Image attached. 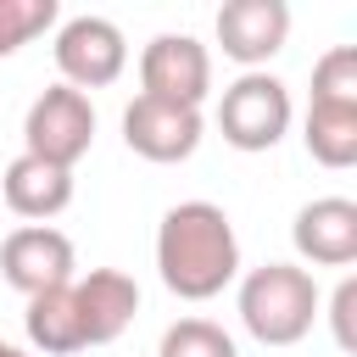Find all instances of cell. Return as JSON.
I'll list each match as a JSON object with an SVG mask.
<instances>
[{
  "label": "cell",
  "mask_w": 357,
  "mask_h": 357,
  "mask_svg": "<svg viewBox=\"0 0 357 357\" xmlns=\"http://www.w3.org/2000/svg\"><path fill=\"white\" fill-rule=\"evenodd\" d=\"M156 268L162 284L184 301H212L240 273V240L223 206L212 201H178L167 206L156 229Z\"/></svg>",
  "instance_id": "cell-1"
},
{
  "label": "cell",
  "mask_w": 357,
  "mask_h": 357,
  "mask_svg": "<svg viewBox=\"0 0 357 357\" xmlns=\"http://www.w3.org/2000/svg\"><path fill=\"white\" fill-rule=\"evenodd\" d=\"M318 318V284L296 262H262L240 284V324L262 346H296Z\"/></svg>",
  "instance_id": "cell-2"
},
{
  "label": "cell",
  "mask_w": 357,
  "mask_h": 357,
  "mask_svg": "<svg viewBox=\"0 0 357 357\" xmlns=\"http://www.w3.org/2000/svg\"><path fill=\"white\" fill-rule=\"evenodd\" d=\"M89 145H95V106H89V95H78L73 84H50L28 106V117H22V151L73 173V162L89 156Z\"/></svg>",
  "instance_id": "cell-3"
},
{
  "label": "cell",
  "mask_w": 357,
  "mask_h": 357,
  "mask_svg": "<svg viewBox=\"0 0 357 357\" xmlns=\"http://www.w3.org/2000/svg\"><path fill=\"white\" fill-rule=\"evenodd\" d=\"M218 128L234 151H273L290 128V89L273 73H240L218 100Z\"/></svg>",
  "instance_id": "cell-4"
},
{
  "label": "cell",
  "mask_w": 357,
  "mask_h": 357,
  "mask_svg": "<svg viewBox=\"0 0 357 357\" xmlns=\"http://www.w3.org/2000/svg\"><path fill=\"white\" fill-rule=\"evenodd\" d=\"M56 67H61V84H73L78 95L123 78V67H128L123 28H117L112 17H95V11L67 17L61 33H56Z\"/></svg>",
  "instance_id": "cell-5"
},
{
  "label": "cell",
  "mask_w": 357,
  "mask_h": 357,
  "mask_svg": "<svg viewBox=\"0 0 357 357\" xmlns=\"http://www.w3.org/2000/svg\"><path fill=\"white\" fill-rule=\"evenodd\" d=\"M139 84H145L139 95H151V100H173V106L201 112V100L212 89V56L190 33H156L139 56Z\"/></svg>",
  "instance_id": "cell-6"
},
{
  "label": "cell",
  "mask_w": 357,
  "mask_h": 357,
  "mask_svg": "<svg viewBox=\"0 0 357 357\" xmlns=\"http://www.w3.org/2000/svg\"><path fill=\"white\" fill-rule=\"evenodd\" d=\"M73 268H78L73 262V240L61 229H50V223H22L0 245V273L22 296H45V290L73 284Z\"/></svg>",
  "instance_id": "cell-7"
},
{
  "label": "cell",
  "mask_w": 357,
  "mask_h": 357,
  "mask_svg": "<svg viewBox=\"0 0 357 357\" xmlns=\"http://www.w3.org/2000/svg\"><path fill=\"white\" fill-rule=\"evenodd\" d=\"M123 139L134 156L145 162H184L201 145V112L195 106H173V100H151L134 95L123 112Z\"/></svg>",
  "instance_id": "cell-8"
},
{
  "label": "cell",
  "mask_w": 357,
  "mask_h": 357,
  "mask_svg": "<svg viewBox=\"0 0 357 357\" xmlns=\"http://www.w3.org/2000/svg\"><path fill=\"white\" fill-rule=\"evenodd\" d=\"M290 39V6L284 0H229L218 11V45L240 67H262Z\"/></svg>",
  "instance_id": "cell-9"
},
{
  "label": "cell",
  "mask_w": 357,
  "mask_h": 357,
  "mask_svg": "<svg viewBox=\"0 0 357 357\" xmlns=\"http://www.w3.org/2000/svg\"><path fill=\"white\" fill-rule=\"evenodd\" d=\"M296 251L318 268H346L357 262V201L346 195H318L296 212V229H290Z\"/></svg>",
  "instance_id": "cell-10"
},
{
  "label": "cell",
  "mask_w": 357,
  "mask_h": 357,
  "mask_svg": "<svg viewBox=\"0 0 357 357\" xmlns=\"http://www.w3.org/2000/svg\"><path fill=\"white\" fill-rule=\"evenodd\" d=\"M73 301H78V318H84V340L106 346L134 324L139 284L128 273H117V268H89L84 279H73Z\"/></svg>",
  "instance_id": "cell-11"
},
{
  "label": "cell",
  "mask_w": 357,
  "mask_h": 357,
  "mask_svg": "<svg viewBox=\"0 0 357 357\" xmlns=\"http://www.w3.org/2000/svg\"><path fill=\"white\" fill-rule=\"evenodd\" d=\"M0 195L17 218H56L67 201H73V173L56 167V162H39V156H17L6 173H0Z\"/></svg>",
  "instance_id": "cell-12"
},
{
  "label": "cell",
  "mask_w": 357,
  "mask_h": 357,
  "mask_svg": "<svg viewBox=\"0 0 357 357\" xmlns=\"http://www.w3.org/2000/svg\"><path fill=\"white\" fill-rule=\"evenodd\" d=\"M22 329H28V340H33L45 357H67V351H84V346H89V340H84L78 301H73V284L45 290V296H28Z\"/></svg>",
  "instance_id": "cell-13"
},
{
  "label": "cell",
  "mask_w": 357,
  "mask_h": 357,
  "mask_svg": "<svg viewBox=\"0 0 357 357\" xmlns=\"http://www.w3.org/2000/svg\"><path fill=\"white\" fill-rule=\"evenodd\" d=\"M307 156L324 167L357 162V106H307Z\"/></svg>",
  "instance_id": "cell-14"
},
{
  "label": "cell",
  "mask_w": 357,
  "mask_h": 357,
  "mask_svg": "<svg viewBox=\"0 0 357 357\" xmlns=\"http://www.w3.org/2000/svg\"><path fill=\"white\" fill-rule=\"evenodd\" d=\"M312 106H357V45H335L318 56Z\"/></svg>",
  "instance_id": "cell-15"
},
{
  "label": "cell",
  "mask_w": 357,
  "mask_h": 357,
  "mask_svg": "<svg viewBox=\"0 0 357 357\" xmlns=\"http://www.w3.org/2000/svg\"><path fill=\"white\" fill-rule=\"evenodd\" d=\"M156 357H240V351H234L229 329H218L212 318H178V324H167Z\"/></svg>",
  "instance_id": "cell-16"
},
{
  "label": "cell",
  "mask_w": 357,
  "mask_h": 357,
  "mask_svg": "<svg viewBox=\"0 0 357 357\" xmlns=\"http://www.w3.org/2000/svg\"><path fill=\"white\" fill-rule=\"evenodd\" d=\"M61 6L56 0H0V56H17L28 39L56 28Z\"/></svg>",
  "instance_id": "cell-17"
},
{
  "label": "cell",
  "mask_w": 357,
  "mask_h": 357,
  "mask_svg": "<svg viewBox=\"0 0 357 357\" xmlns=\"http://www.w3.org/2000/svg\"><path fill=\"white\" fill-rule=\"evenodd\" d=\"M351 312H357V279H340L335 301H329V318H335V340L351 351L357 346V329H351Z\"/></svg>",
  "instance_id": "cell-18"
},
{
  "label": "cell",
  "mask_w": 357,
  "mask_h": 357,
  "mask_svg": "<svg viewBox=\"0 0 357 357\" xmlns=\"http://www.w3.org/2000/svg\"><path fill=\"white\" fill-rule=\"evenodd\" d=\"M0 357H28V351H17L11 340H0Z\"/></svg>",
  "instance_id": "cell-19"
}]
</instances>
